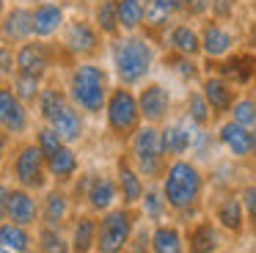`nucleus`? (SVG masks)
Instances as JSON below:
<instances>
[{"label": "nucleus", "mask_w": 256, "mask_h": 253, "mask_svg": "<svg viewBox=\"0 0 256 253\" xmlns=\"http://www.w3.org/2000/svg\"><path fill=\"white\" fill-rule=\"evenodd\" d=\"M30 25H34V38L52 42L66 25V8L58 0H39L30 6Z\"/></svg>", "instance_id": "9d476101"}, {"label": "nucleus", "mask_w": 256, "mask_h": 253, "mask_svg": "<svg viewBox=\"0 0 256 253\" xmlns=\"http://www.w3.org/2000/svg\"><path fill=\"white\" fill-rule=\"evenodd\" d=\"M248 47H250V52H256V22H250V28H248Z\"/></svg>", "instance_id": "3c124183"}, {"label": "nucleus", "mask_w": 256, "mask_h": 253, "mask_svg": "<svg viewBox=\"0 0 256 253\" xmlns=\"http://www.w3.org/2000/svg\"><path fill=\"white\" fill-rule=\"evenodd\" d=\"M218 245H220V236L212 223H198L190 231V253H215Z\"/></svg>", "instance_id": "2f4dec72"}, {"label": "nucleus", "mask_w": 256, "mask_h": 253, "mask_svg": "<svg viewBox=\"0 0 256 253\" xmlns=\"http://www.w3.org/2000/svg\"><path fill=\"white\" fill-rule=\"evenodd\" d=\"M0 126L8 135H22L30 126V110L12 94L8 82H0Z\"/></svg>", "instance_id": "ddd939ff"}, {"label": "nucleus", "mask_w": 256, "mask_h": 253, "mask_svg": "<svg viewBox=\"0 0 256 253\" xmlns=\"http://www.w3.org/2000/svg\"><path fill=\"white\" fill-rule=\"evenodd\" d=\"M39 248H42V253H69V242L61 236V231L50 228V226H44V228H42Z\"/></svg>", "instance_id": "4c0bfd02"}, {"label": "nucleus", "mask_w": 256, "mask_h": 253, "mask_svg": "<svg viewBox=\"0 0 256 253\" xmlns=\"http://www.w3.org/2000/svg\"><path fill=\"white\" fill-rule=\"evenodd\" d=\"M58 36H61V44H58L61 55L69 60H74V64H78V60H91L102 50L100 30H96L94 22L86 20V16L66 20V25H64V30L58 33Z\"/></svg>", "instance_id": "39448f33"}, {"label": "nucleus", "mask_w": 256, "mask_h": 253, "mask_svg": "<svg viewBox=\"0 0 256 253\" xmlns=\"http://www.w3.org/2000/svg\"><path fill=\"white\" fill-rule=\"evenodd\" d=\"M250 154L256 157V126H250Z\"/></svg>", "instance_id": "603ef678"}, {"label": "nucleus", "mask_w": 256, "mask_h": 253, "mask_svg": "<svg viewBox=\"0 0 256 253\" xmlns=\"http://www.w3.org/2000/svg\"><path fill=\"white\" fill-rule=\"evenodd\" d=\"M6 218L8 223H17V226H34L39 220V204L36 198L30 196V190L20 187V190H8L6 196Z\"/></svg>", "instance_id": "a211bd4d"}, {"label": "nucleus", "mask_w": 256, "mask_h": 253, "mask_svg": "<svg viewBox=\"0 0 256 253\" xmlns=\"http://www.w3.org/2000/svg\"><path fill=\"white\" fill-rule=\"evenodd\" d=\"M166 47L184 58H198L201 55V38L190 22H174L166 33Z\"/></svg>", "instance_id": "6ab92c4d"}, {"label": "nucleus", "mask_w": 256, "mask_h": 253, "mask_svg": "<svg viewBox=\"0 0 256 253\" xmlns=\"http://www.w3.org/2000/svg\"><path fill=\"white\" fill-rule=\"evenodd\" d=\"M50 126L58 132V138H61L66 146H72V143H78L86 132V116L80 113L72 102H66L61 108V113L50 121Z\"/></svg>", "instance_id": "aec40b11"}, {"label": "nucleus", "mask_w": 256, "mask_h": 253, "mask_svg": "<svg viewBox=\"0 0 256 253\" xmlns=\"http://www.w3.org/2000/svg\"><path fill=\"white\" fill-rule=\"evenodd\" d=\"M17 72V60H14V47L6 42H0V82H8Z\"/></svg>", "instance_id": "a19ab883"}, {"label": "nucleus", "mask_w": 256, "mask_h": 253, "mask_svg": "<svg viewBox=\"0 0 256 253\" xmlns=\"http://www.w3.org/2000/svg\"><path fill=\"white\" fill-rule=\"evenodd\" d=\"M254 69H256V52H234V55H226V58L218 60L212 74L223 77L234 88H242V86H250Z\"/></svg>", "instance_id": "2eb2a0df"}, {"label": "nucleus", "mask_w": 256, "mask_h": 253, "mask_svg": "<svg viewBox=\"0 0 256 253\" xmlns=\"http://www.w3.org/2000/svg\"><path fill=\"white\" fill-rule=\"evenodd\" d=\"M30 234L25 226L17 223H0V248H6L12 253H28L30 250Z\"/></svg>", "instance_id": "c85d7f7f"}, {"label": "nucleus", "mask_w": 256, "mask_h": 253, "mask_svg": "<svg viewBox=\"0 0 256 253\" xmlns=\"http://www.w3.org/2000/svg\"><path fill=\"white\" fill-rule=\"evenodd\" d=\"M0 253H12V250H6V248H0Z\"/></svg>", "instance_id": "6e6d98bb"}, {"label": "nucleus", "mask_w": 256, "mask_h": 253, "mask_svg": "<svg viewBox=\"0 0 256 253\" xmlns=\"http://www.w3.org/2000/svg\"><path fill=\"white\" fill-rule=\"evenodd\" d=\"M228 113H232L234 124H242V126H248V130H250V126H256V96H250V94L234 96Z\"/></svg>", "instance_id": "f704fd0d"}, {"label": "nucleus", "mask_w": 256, "mask_h": 253, "mask_svg": "<svg viewBox=\"0 0 256 253\" xmlns=\"http://www.w3.org/2000/svg\"><path fill=\"white\" fill-rule=\"evenodd\" d=\"M149 245L154 253H182V234L174 226H157V231L149 236Z\"/></svg>", "instance_id": "7c9ffc66"}, {"label": "nucleus", "mask_w": 256, "mask_h": 253, "mask_svg": "<svg viewBox=\"0 0 256 253\" xmlns=\"http://www.w3.org/2000/svg\"><path fill=\"white\" fill-rule=\"evenodd\" d=\"M146 245H149V234H146V231H140V234H138V242H135V253H144Z\"/></svg>", "instance_id": "8fccbe9b"}, {"label": "nucleus", "mask_w": 256, "mask_h": 253, "mask_svg": "<svg viewBox=\"0 0 256 253\" xmlns=\"http://www.w3.org/2000/svg\"><path fill=\"white\" fill-rule=\"evenodd\" d=\"M201 184H204V179L193 162L174 160L166 170V179H162V201H166V206L184 212L198 201Z\"/></svg>", "instance_id": "7ed1b4c3"}, {"label": "nucleus", "mask_w": 256, "mask_h": 253, "mask_svg": "<svg viewBox=\"0 0 256 253\" xmlns=\"http://www.w3.org/2000/svg\"><path fill=\"white\" fill-rule=\"evenodd\" d=\"M201 96L206 99V104H210V110H212V116H223V113H228V108H232V102H234V96H237V88L232 86V82H226L223 77H218V74H206L204 80H201Z\"/></svg>", "instance_id": "f3484780"}, {"label": "nucleus", "mask_w": 256, "mask_h": 253, "mask_svg": "<svg viewBox=\"0 0 256 253\" xmlns=\"http://www.w3.org/2000/svg\"><path fill=\"white\" fill-rule=\"evenodd\" d=\"M116 196H118V187L110 176H91L88 190H86V198H88L91 209L108 212L113 206V201H116Z\"/></svg>", "instance_id": "412c9836"}, {"label": "nucleus", "mask_w": 256, "mask_h": 253, "mask_svg": "<svg viewBox=\"0 0 256 253\" xmlns=\"http://www.w3.org/2000/svg\"><path fill=\"white\" fill-rule=\"evenodd\" d=\"M58 58V50L50 42H42V38H28V42L17 44L14 47V60H17V72L22 74H34L47 80V74L52 72Z\"/></svg>", "instance_id": "6e6552de"}, {"label": "nucleus", "mask_w": 256, "mask_h": 253, "mask_svg": "<svg viewBox=\"0 0 256 253\" xmlns=\"http://www.w3.org/2000/svg\"><path fill=\"white\" fill-rule=\"evenodd\" d=\"M105 121L108 130L116 138H130L140 126V110H138V96L127 86H113L105 99Z\"/></svg>", "instance_id": "20e7f679"}, {"label": "nucleus", "mask_w": 256, "mask_h": 253, "mask_svg": "<svg viewBox=\"0 0 256 253\" xmlns=\"http://www.w3.org/2000/svg\"><path fill=\"white\" fill-rule=\"evenodd\" d=\"M118 192L124 196V204H138L140 196H144V182H140V174L132 170L127 162H118Z\"/></svg>", "instance_id": "c756f323"}, {"label": "nucleus", "mask_w": 256, "mask_h": 253, "mask_svg": "<svg viewBox=\"0 0 256 253\" xmlns=\"http://www.w3.org/2000/svg\"><path fill=\"white\" fill-rule=\"evenodd\" d=\"M250 86L256 88V69H254V77H250Z\"/></svg>", "instance_id": "5fc2aeb1"}, {"label": "nucleus", "mask_w": 256, "mask_h": 253, "mask_svg": "<svg viewBox=\"0 0 256 253\" xmlns=\"http://www.w3.org/2000/svg\"><path fill=\"white\" fill-rule=\"evenodd\" d=\"M39 212H42L44 226H50V228H61V223L66 220V214H69V198H66V192L50 190V192H47V198H44V206H42Z\"/></svg>", "instance_id": "bb28decb"}, {"label": "nucleus", "mask_w": 256, "mask_h": 253, "mask_svg": "<svg viewBox=\"0 0 256 253\" xmlns=\"http://www.w3.org/2000/svg\"><path fill=\"white\" fill-rule=\"evenodd\" d=\"M6 196H8V187L0 184V223H3V218H6Z\"/></svg>", "instance_id": "de8ad7c7"}, {"label": "nucleus", "mask_w": 256, "mask_h": 253, "mask_svg": "<svg viewBox=\"0 0 256 253\" xmlns=\"http://www.w3.org/2000/svg\"><path fill=\"white\" fill-rule=\"evenodd\" d=\"M196 135H198V130H196V124L188 118V116H184L182 121L166 124L160 130V148H162V154H171V157L184 154L188 148H193Z\"/></svg>", "instance_id": "dca6fc26"}, {"label": "nucleus", "mask_w": 256, "mask_h": 253, "mask_svg": "<svg viewBox=\"0 0 256 253\" xmlns=\"http://www.w3.org/2000/svg\"><path fill=\"white\" fill-rule=\"evenodd\" d=\"M132 234V214L127 209H108V214L96 223V250L100 253H122Z\"/></svg>", "instance_id": "0eeeda50"}, {"label": "nucleus", "mask_w": 256, "mask_h": 253, "mask_svg": "<svg viewBox=\"0 0 256 253\" xmlns=\"http://www.w3.org/2000/svg\"><path fill=\"white\" fill-rule=\"evenodd\" d=\"M34 143H36V146H39V152L44 154V160L50 157V154H56L58 148L64 146V140H61V138H58V132L52 130L50 124L39 126V132H36V140H34Z\"/></svg>", "instance_id": "58836bf2"}, {"label": "nucleus", "mask_w": 256, "mask_h": 253, "mask_svg": "<svg viewBox=\"0 0 256 253\" xmlns=\"http://www.w3.org/2000/svg\"><path fill=\"white\" fill-rule=\"evenodd\" d=\"M135 96H138L140 121H146V124H160L171 110V91L162 82H146Z\"/></svg>", "instance_id": "f8f14e48"}, {"label": "nucleus", "mask_w": 256, "mask_h": 253, "mask_svg": "<svg viewBox=\"0 0 256 253\" xmlns=\"http://www.w3.org/2000/svg\"><path fill=\"white\" fill-rule=\"evenodd\" d=\"M91 22L100 30L102 38H116L118 33V16H116V0H94L91 8Z\"/></svg>", "instance_id": "4be33fe9"}, {"label": "nucleus", "mask_w": 256, "mask_h": 253, "mask_svg": "<svg viewBox=\"0 0 256 253\" xmlns=\"http://www.w3.org/2000/svg\"><path fill=\"white\" fill-rule=\"evenodd\" d=\"M42 86H44V80L42 77H34V74H22V72H14V77L8 80V88H12V94L20 99L22 104H36V99H39V91Z\"/></svg>", "instance_id": "cd10ccee"}, {"label": "nucleus", "mask_w": 256, "mask_h": 253, "mask_svg": "<svg viewBox=\"0 0 256 253\" xmlns=\"http://www.w3.org/2000/svg\"><path fill=\"white\" fill-rule=\"evenodd\" d=\"M14 179L25 190H42L47 184V162L36 143L20 146L17 157H14Z\"/></svg>", "instance_id": "1a4fd4ad"}, {"label": "nucleus", "mask_w": 256, "mask_h": 253, "mask_svg": "<svg viewBox=\"0 0 256 253\" xmlns=\"http://www.w3.org/2000/svg\"><path fill=\"white\" fill-rule=\"evenodd\" d=\"M44 162H47V174L56 176L58 182H66L78 174V154H74V148L66 146V143H64L56 154H50Z\"/></svg>", "instance_id": "393cba45"}, {"label": "nucleus", "mask_w": 256, "mask_h": 253, "mask_svg": "<svg viewBox=\"0 0 256 253\" xmlns=\"http://www.w3.org/2000/svg\"><path fill=\"white\" fill-rule=\"evenodd\" d=\"M140 201H144V209H146V214H149L152 220H160V218H162V209H166L162 192H157V190H146L144 196H140Z\"/></svg>", "instance_id": "79ce46f5"}, {"label": "nucleus", "mask_w": 256, "mask_h": 253, "mask_svg": "<svg viewBox=\"0 0 256 253\" xmlns=\"http://www.w3.org/2000/svg\"><path fill=\"white\" fill-rule=\"evenodd\" d=\"M94 240H96V223L91 218H80L74 223V231H72V250L88 253L94 248Z\"/></svg>", "instance_id": "c9c22d12"}, {"label": "nucleus", "mask_w": 256, "mask_h": 253, "mask_svg": "<svg viewBox=\"0 0 256 253\" xmlns=\"http://www.w3.org/2000/svg\"><path fill=\"white\" fill-rule=\"evenodd\" d=\"M198 38H201V52L206 55V60H220L237 50V33L218 20H206L198 30Z\"/></svg>", "instance_id": "9b49d317"}, {"label": "nucleus", "mask_w": 256, "mask_h": 253, "mask_svg": "<svg viewBox=\"0 0 256 253\" xmlns=\"http://www.w3.org/2000/svg\"><path fill=\"white\" fill-rule=\"evenodd\" d=\"M3 11H6V0H0V14H3Z\"/></svg>", "instance_id": "864d4df0"}, {"label": "nucleus", "mask_w": 256, "mask_h": 253, "mask_svg": "<svg viewBox=\"0 0 256 253\" xmlns=\"http://www.w3.org/2000/svg\"><path fill=\"white\" fill-rule=\"evenodd\" d=\"M237 6L240 0H210V14L218 22H228L234 16V11H237Z\"/></svg>", "instance_id": "37998d69"}, {"label": "nucleus", "mask_w": 256, "mask_h": 253, "mask_svg": "<svg viewBox=\"0 0 256 253\" xmlns=\"http://www.w3.org/2000/svg\"><path fill=\"white\" fill-rule=\"evenodd\" d=\"M166 64L179 77H184V80H198V64H196V58H184V55L171 52V55H166Z\"/></svg>", "instance_id": "ea45409f"}, {"label": "nucleus", "mask_w": 256, "mask_h": 253, "mask_svg": "<svg viewBox=\"0 0 256 253\" xmlns=\"http://www.w3.org/2000/svg\"><path fill=\"white\" fill-rule=\"evenodd\" d=\"M188 118L196 126H206L212 121V110L206 104V99L201 96V91H190L188 94Z\"/></svg>", "instance_id": "e433bc0d"}, {"label": "nucleus", "mask_w": 256, "mask_h": 253, "mask_svg": "<svg viewBox=\"0 0 256 253\" xmlns=\"http://www.w3.org/2000/svg\"><path fill=\"white\" fill-rule=\"evenodd\" d=\"M130 140H132V157L138 162V174L146 179H157L162 174L160 130L154 124H144L130 135Z\"/></svg>", "instance_id": "423d86ee"}, {"label": "nucleus", "mask_w": 256, "mask_h": 253, "mask_svg": "<svg viewBox=\"0 0 256 253\" xmlns=\"http://www.w3.org/2000/svg\"><path fill=\"white\" fill-rule=\"evenodd\" d=\"M182 3H184V16H193V20L210 16V0H182Z\"/></svg>", "instance_id": "a18cd8bd"}, {"label": "nucleus", "mask_w": 256, "mask_h": 253, "mask_svg": "<svg viewBox=\"0 0 256 253\" xmlns=\"http://www.w3.org/2000/svg\"><path fill=\"white\" fill-rule=\"evenodd\" d=\"M8 138H12V135H8V132L3 130V126H0V160L6 157V148H8Z\"/></svg>", "instance_id": "09e8293b"}, {"label": "nucleus", "mask_w": 256, "mask_h": 253, "mask_svg": "<svg viewBox=\"0 0 256 253\" xmlns=\"http://www.w3.org/2000/svg\"><path fill=\"white\" fill-rule=\"evenodd\" d=\"M110 69L118 86H138L149 77L152 66H154V42L146 33H118L116 38H110Z\"/></svg>", "instance_id": "f257e3e1"}, {"label": "nucleus", "mask_w": 256, "mask_h": 253, "mask_svg": "<svg viewBox=\"0 0 256 253\" xmlns=\"http://www.w3.org/2000/svg\"><path fill=\"white\" fill-rule=\"evenodd\" d=\"M240 204H242V212L250 218V223L256 226V184L245 187L242 196H240Z\"/></svg>", "instance_id": "c03bdc74"}, {"label": "nucleus", "mask_w": 256, "mask_h": 253, "mask_svg": "<svg viewBox=\"0 0 256 253\" xmlns=\"http://www.w3.org/2000/svg\"><path fill=\"white\" fill-rule=\"evenodd\" d=\"M215 218L220 220L223 228H228V231H234V234H237V231L242 228V204H240V198L226 196L220 204H218Z\"/></svg>", "instance_id": "473e14b6"}, {"label": "nucleus", "mask_w": 256, "mask_h": 253, "mask_svg": "<svg viewBox=\"0 0 256 253\" xmlns=\"http://www.w3.org/2000/svg\"><path fill=\"white\" fill-rule=\"evenodd\" d=\"M146 0H116V16L122 33H138L144 25Z\"/></svg>", "instance_id": "a878e982"}, {"label": "nucleus", "mask_w": 256, "mask_h": 253, "mask_svg": "<svg viewBox=\"0 0 256 253\" xmlns=\"http://www.w3.org/2000/svg\"><path fill=\"white\" fill-rule=\"evenodd\" d=\"M168 25H171V14H168L157 0H146L144 25H140V28H146V36H154V33H160V30H168Z\"/></svg>", "instance_id": "72a5a7b5"}, {"label": "nucleus", "mask_w": 256, "mask_h": 253, "mask_svg": "<svg viewBox=\"0 0 256 253\" xmlns=\"http://www.w3.org/2000/svg\"><path fill=\"white\" fill-rule=\"evenodd\" d=\"M110 88V72L105 66H100L96 60H78L69 69L64 91L83 116H100L105 110Z\"/></svg>", "instance_id": "f03ea898"}, {"label": "nucleus", "mask_w": 256, "mask_h": 253, "mask_svg": "<svg viewBox=\"0 0 256 253\" xmlns=\"http://www.w3.org/2000/svg\"><path fill=\"white\" fill-rule=\"evenodd\" d=\"M218 140L234 154V157H248L250 154V130L242 124H234V121H226L218 132Z\"/></svg>", "instance_id": "5701e85b"}, {"label": "nucleus", "mask_w": 256, "mask_h": 253, "mask_svg": "<svg viewBox=\"0 0 256 253\" xmlns=\"http://www.w3.org/2000/svg\"><path fill=\"white\" fill-rule=\"evenodd\" d=\"M34 38V25H30V6H6L0 14V42L6 44H22Z\"/></svg>", "instance_id": "4468645a"}, {"label": "nucleus", "mask_w": 256, "mask_h": 253, "mask_svg": "<svg viewBox=\"0 0 256 253\" xmlns=\"http://www.w3.org/2000/svg\"><path fill=\"white\" fill-rule=\"evenodd\" d=\"M157 3H160L162 8H166L168 14H171V16L184 14V3H182V0H157Z\"/></svg>", "instance_id": "49530a36"}, {"label": "nucleus", "mask_w": 256, "mask_h": 253, "mask_svg": "<svg viewBox=\"0 0 256 253\" xmlns=\"http://www.w3.org/2000/svg\"><path fill=\"white\" fill-rule=\"evenodd\" d=\"M69 102L66 91H64L61 86H42L39 91V99H36V110H39V118L44 121V124H50L52 118H56L58 113H61V108Z\"/></svg>", "instance_id": "b1692460"}]
</instances>
